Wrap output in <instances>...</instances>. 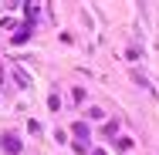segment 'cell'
<instances>
[{"instance_id":"1","label":"cell","mask_w":159,"mask_h":155,"mask_svg":"<svg viewBox=\"0 0 159 155\" xmlns=\"http://www.w3.org/2000/svg\"><path fill=\"white\" fill-rule=\"evenodd\" d=\"M0 145H3V149H7L10 155H17V152H20V138H17L14 131H7V135L0 138Z\"/></svg>"},{"instance_id":"2","label":"cell","mask_w":159,"mask_h":155,"mask_svg":"<svg viewBox=\"0 0 159 155\" xmlns=\"http://www.w3.org/2000/svg\"><path fill=\"white\" fill-rule=\"evenodd\" d=\"M71 131H75V135H78V138H81V142H88V128H85V125H81V122L75 125V128H71Z\"/></svg>"}]
</instances>
